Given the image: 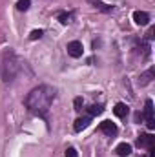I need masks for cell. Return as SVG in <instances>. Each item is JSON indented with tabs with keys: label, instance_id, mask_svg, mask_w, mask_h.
<instances>
[{
	"label": "cell",
	"instance_id": "cell-1",
	"mask_svg": "<svg viewBox=\"0 0 155 157\" xmlns=\"http://www.w3.org/2000/svg\"><path fill=\"white\" fill-rule=\"evenodd\" d=\"M55 99V90L49 86H39L35 90L29 91V95L26 97V106L31 113L39 115V117H46L51 102Z\"/></svg>",
	"mask_w": 155,
	"mask_h": 157
},
{
	"label": "cell",
	"instance_id": "cell-2",
	"mask_svg": "<svg viewBox=\"0 0 155 157\" xmlns=\"http://www.w3.org/2000/svg\"><path fill=\"white\" fill-rule=\"evenodd\" d=\"M0 71H2V78L6 82L13 80L15 75L18 73V59L13 51H6L4 57H2V66H0Z\"/></svg>",
	"mask_w": 155,
	"mask_h": 157
},
{
	"label": "cell",
	"instance_id": "cell-3",
	"mask_svg": "<svg viewBox=\"0 0 155 157\" xmlns=\"http://www.w3.org/2000/svg\"><path fill=\"white\" fill-rule=\"evenodd\" d=\"M68 53H70V57L78 59V57H82L84 48H82V44H80L78 40H73V42H70V44H68Z\"/></svg>",
	"mask_w": 155,
	"mask_h": 157
},
{
	"label": "cell",
	"instance_id": "cell-4",
	"mask_svg": "<svg viewBox=\"0 0 155 157\" xmlns=\"http://www.w3.org/2000/svg\"><path fill=\"white\" fill-rule=\"evenodd\" d=\"M133 20H135L137 26H146L150 22V15L146 11H135L133 13Z\"/></svg>",
	"mask_w": 155,
	"mask_h": 157
},
{
	"label": "cell",
	"instance_id": "cell-5",
	"mask_svg": "<svg viewBox=\"0 0 155 157\" xmlns=\"http://www.w3.org/2000/svg\"><path fill=\"white\" fill-rule=\"evenodd\" d=\"M100 132L102 133H106V135H115L117 133V126L115 122H112V121H104V122H100Z\"/></svg>",
	"mask_w": 155,
	"mask_h": 157
},
{
	"label": "cell",
	"instance_id": "cell-6",
	"mask_svg": "<svg viewBox=\"0 0 155 157\" xmlns=\"http://www.w3.org/2000/svg\"><path fill=\"white\" fill-rule=\"evenodd\" d=\"M137 144L139 146H142V148H153V137L150 135V133H142L139 139H137Z\"/></svg>",
	"mask_w": 155,
	"mask_h": 157
},
{
	"label": "cell",
	"instance_id": "cell-7",
	"mask_svg": "<svg viewBox=\"0 0 155 157\" xmlns=\"http://www.w3.org/2000/svg\"><path fill=\"white\" fill-rule=\"evenodd\" d=\"M89 122H91V117H78L77 121H75V124H73V130H75V132H82L84 128L89 126Z\"/></svg>",
	"mask_w": 155,
	"mask_h": 157
},
{
	"label": "cell",
	"instance_id": "cell-8",
	"mask_svg": "<svg viewBox=\"0 0 155 157\" xmlns=\"http://www.w3.org/2000/svg\"><path fill=\"white\" fill-rule=\"evenodd\" d=\"M155 77V70L153 68H150L148 71H144L142 75H141V78H139V84L141 86H146V84H150L152 82V78Z\"/></svg>",
	"mask_w": 155,
	"mask_h": 157
},
{
	"label": "cell",
	"instance_id": "cell-9",
	"mask_svg": "<svg viewBox=\"0 0 155 157\" xmlns=\"http://www.w3.org/2000/svg\"><path fill=\"white\" fill-rule=\"evenodd\" d=\"M115 152H117V155H120V157L130 155V154H131V144H128V143H120V144L115 148Z\"/></svg>",
	"mask_w": 155,
	"mask_h": 157
},
{
	"label": "cell",
	"instance_id": "cell-10",
	"mask_svg": "<svg viewBox=\"0 0 155 157\" xmlns=\"http://www.w3.org/2000/svg\"><path fill=\"white\" fill-rule=\"evenodd\" d=\"M113 113H115L117 117H126L128 115V106L124 102H117L115 108H113Z\"/></svg>",
	"mask_w": 155,
	"mask_h": 157
},
{
	"label": "cell",
	"instance_id": "cell-11",
	"mask_svg": "<svg viewBox=\"0 0 155 157\" xmlns=\"http://www.w3.org/2000/svg\"><path fill=\"white\" fill-rule=\"evenodd\" d=\"M144 115H146V121H150V119H153V102L148 99L146 101V108H144Z\"/></svg>",
	"mask_w": 155,
	"mask_h": 157
},
{
	"label": "cell",
	"instance_id": "cell-12",
	"mask_svg": "<svg viewBox=\"0 0 155 157\" xmlns=\"http://www.w3.org/2000/svg\"><path fill=\"white\" fill-rule=\"evenodd\" d=\"M29 6H31L29 0H18V2H17V9H18V11H28Z\"/></svg>",
	"mask_w": 155,
	"mask_h": 157
},
{
	"label": "cell",
	"instance_id": "cell-13",
	"mask_svg": "<svg viewBox=\"0 0 155 157\" xmlns=\"http://www.w3.org/2000/svg\"><path fill=\"white\" fill-rule=\"evenodd\" d=\"M104 110H102V106L100 104H93L91 108H89V115H100Z\"/></svg>",
	"mask_w": 155,
	"mask_h": 157
},
{
	"label": "cell",
	"instance_id": "cell-14",
	"mask_svg": "<svg viewBox=\"0 0 155 157\" xmlns=\"http://www.w3.org/2000/svg\"><path fill=\"white\" fill-rule=\"evenodd\" d=\"M89 2H91V4H93L95 7H99V9H104V11H110V7H106V6H104V4H102L100 0H89Z\"/></svg>",
	"mask_w": 155,
	"mask_h": 157
},
{
	"label": "cell",
	"instance_id": "cell-15",
	"mask_svg": "<svg viewBox=\"0 0 155 157\" xmlns=\"http://www.w3.org/2000/svg\"><path fill=\"white\" fill-rule=\"evenodd\" d=\"M59 20H60V24L66 26V24L70 22V15H68V13H60V15H59Z\"/></svg>",
	"mask_w": 155,
	"mask_h": 157
},
{
	"label": "cell",
	"instance_id": "cell-16",
	"mask_svg": "<svg viewBox=\"0 0 155 157\" xmlns=\"http://www.w3.org/2000/svg\"><path fill=\"white\" fill-rule=\"evenodd\" d=\"M40 37H42V29H33L31 35H29V39L31 40H37V39H40Z\"/></svg>",
	"mask_w": 155,
	"mask_h": 157
},
{
	"label": "cell",
	"instance_id": "cell-17",
	"mask_svg": "<svg viewBox=\"0 0 155 157\" xmlns=\"http://www.w3.org/2000/svg\"><path fill=\"white\" fill-rule=\"evenodd\" d=\"M66 157H78L77 150H75V148H68V150H66Z\"/></svg>",
	"mask_w": 155,
	"mask_h": 157
},
{
	"label": "cell",
	"instance_id": "cell-18",
	"mask_svg": "<svg viewBox=\"0 0 155 157\" xmlns=\"http://www.w3.org/2000/svg\"><path fill=\"white\" fill-rule=\"evenodd\" d=\"M75 110H77V112L82 110V97H77V99H75Z\"/></svg>",
	"mask_w": 155,
	"mask_h": 157
},
{
	"label": "cell",
	"instance_id": "cell-19",
	"mask_svg": "<svg viewBox=\"0 0 155 157\" xmlns=\"http://www.w3.org/2000/svg\"><path fill=\"white\" fill-rule=\"evenodd\" d=\"M153 37H155V28H150V29H148V33H146V39L153 40Z\"/></svg>",
	"mask_w": 155,
	"mask_h": 157
},
{
	"label": "cell",
	"instance_id": "cell-20",
	"mask_svg": "<svg viewBox=\"0 0 155 157\" xmlns=\"http://www.w3.org/2000/svg\"><path fill=\"white\" fill-rule=\"evenodd\" d=\"M146 124H148V128H150V130H153V128H155V119H150V121H146Z\"/></svg>",
	"mask_w": 155,
	"mask_h": 157
}]
</instances>
